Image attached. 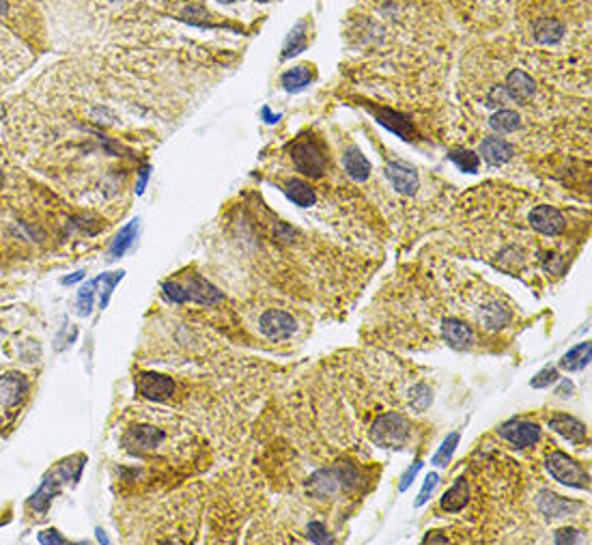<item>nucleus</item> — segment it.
Wrapping results in <instances>:
<instances>
[{
    "label": "nucleus",
    "mask_w": 592,
    "mask_h": 545,
    "mask_svg": "<svg viewBox=\"0 0 592 545\" xmlns=\"http://www.w3.org/2000/svg\"><path fill=\"white\" fill-rule=\"evenodd\" d=\"M261 114H263V119L268 121V123H278V121H280V114H272V110L268 106L261 110Z\"/></svg>",
    "instance_id": "39"
},
{
    "label": "nucleus",
    "mask_w": 592,
    "mask_h": 545,
    "mask_svg": "<svg viewBox=\"0 0 592 545\" xmlns=\"http://www.w3.org/2000/svg\"><path fill=\"white\" fill-rule=\"evenodd\" d=\"M564 35V26L558 20L543 18L535 24V39L539 43H558Z\"/></svg>",
    "instance_id": "25"
},
{
    "label": "nucleus",
    "mask_w": 592,
    "mask_h": 545,
    "mask_svg": "<svg viewBox=\"0 0 592 545\" xmlns=\"http://www.w3.org/2000/svg\"><path fill=\"white\" fill-rule=\"evenodd\" d=\"M545 468H547V472L558 483H562V485H566V488L586 490V492L590 490V474H588V470L581 463H577L573 457L562 453V451H554L547 457Z\"/></svg>",
    "instance_id": "4"
},
{
    "label": "nucleus",
    "mask_w": 592,
    "mask_h": 545,
    "mask_svg": "<svg viewBox=\"0 0 592 545\" xmlns=\"http://www.w3.org/2000/svg\"><path fill=\"white\" fill-rule=\"evenodd\" d=\"M285 194L291 203H295L297 207H312L317 201V194L312 190L310 184H306L304 179H287L285 181Z\"/></svg>",
    "instance_id": "19"
},
{
    "label": "nucleus",
    "mask_w": 592,
    "mask_h": 545,
    "mask_svg": "<svg viewBox=\"0 0 592 545\" xmlns=\"http://www.w3.org/2000/svg\"><path fill=\"white\" fill-rule=\"evenodd\" d=\"M371 112L375 114L377 123H381L385 130H390L392 134H397L403 141H414L416 138V128L410 121V116H405L403 112H397L392 108H375L371 106Z\"/></svg>",
    "instance_id": "9"
},
{
    "label": "nucleus",
    "mask_w": 592,
    "mask_h": 545,
    "mask_svg": "<svg viewBox=\"0 0 592 545\" xmlns=\"http://www.w3.org/2000/svg\"><path fill=\"white\" fill-rule=\"evenodd\" d=\"M368 434L377 446L388 448V451H399L412 438V422L403 414L388 412V414H381L379 418H375Z\"/></svg>",
    "instance_id": "3"
},
{
    "label": "nucleus",
    "mask_w": 592,
    "mask_h": 545,
    "mask_svg": "<svg viewBox=\"0 0 592 545\" xmlns=\"http://www.w3.org/2000/svg\"><path fill=\"white\" fill-rule=\"evenodd\" d=\"M468 500H470V485H468L466 476H461V478H456L452 483V488L442 496L439 505L448 513H459V511L466 509Z\"/></svg>",
    "instance_id": "17"
},
{
    "label": "nucleus",
    "mask_w": 592,
    "mask_h": 545,
    "mask_svg": "<svg viewBox=\"0 0 592 545\" xmlns=\"http://www.w3.org/2000/svg\"><path fill=\"white\" fill-rule=\"evenodd\" d=\"M590 356H592V343H579L573 349H569L562 358H560V369L564 371H581L590 365Z\"/></svg>",
    "instance_id": "21"
},
{
    "label": "nucleus",
    "mask_w": 592,
    "mask_h": 545,
    "mask_svg": "<svg viewBox=\"0 0 592 545\" xmlns=\"http://www.w3.org/2000/svg\"><path fill=\"white\" fill-rule=\"evenodd\" d=\"M149 172H151V168H149V166H145V168H143V172H141V181H138V186H136V192H138V194H143V192H145V186H147V181H149Z\"/></svg>",
    "instance_id": "38"
},
{
    "label": "nucleus",
    "mask_w": 592,
    "mask_h": 545,
    "mask_svg": "<svg viewBox=\"0 0 592 545\" xmlns=\"http://www.w3.org/2000/svg\"><path fill=\"white\" fill-rule=\"evenodd\" d=\"M504 89H506L508 97L515 99V101H530L535 97V93H537L535 80L525 72H521V70H512L506 76V87Z\"/></svg>",
    "instance_id": "16"
},
{
    "label": "nucleus",
    "mask_w": 592,
    "mask_h": 545,
    "mask_svg": "<svg viewBox=\"0 0 592 545\" xmlns=\"http://www.w3.org/2000/svg\"><path fill=\"white\" fill-rule=\"evenodd\" d=\"M560 380V373H558V369H543V371H539L535 378H532V382H530V386L532 388H547V386H552L554 382H558Z\"/></svg>",
    "instance_id": "32"
},
{
    "label": "nucleus",
    "mask_w": 592,
    "mask_h": 545,
    "mask_svg": "<svg viewBox=\"0 0 592 545\" xmlns=\"http://www.w3.org/2000/svg\"><path fill=\"white\" fill-rule=\"evenodd\" d=\"M456 446H459V434L454 431V434H450V436L442 442V446H439L437 453L433 455L431 463H433V466H448V461L452 459Z\"/></svg>",
    "instance_id": "30"
},
{
    "label": "nucleus",
    "mask_w": 592,
    "mask_h": 545,
    "mask_svg": "<svg viewBox=\"0 0 592 545\" xmlns=\"http://www.w3.org/2000/svg\"><path fill=\"white\" fill-rule=\"evenodd\" d=\"M306 532L312 543H334V539L330 536V532H327V528L321 522H310Z\"/></svg>",
    "instance_id": "33"
},
{
    "label": "nucleus",
    "mask_w": 592,
    "mask_h": 545,
    "mask_svg": "<svg viewBox=\"0 0 592 545\" xmlns=\"http://www.w3.org/2000/svg\"><path fill=\"white\" fill-rule=\"evenodd\" d=\"M136 388L143 397L153 401H164L175 392V382L160 373H141L136 378Z\"/></svg>",
    "instance_id": "12"
},
{
    "label": "nucleus",
    "mask_w": 592,
    "mask_h": 545,
    "mask_svg": "<svg viewBox=\"0 0 592 545\" xmlns=\"http://www.w3.org/2000/svg\"><path fill=\"white\" fill-rule=\"evenodd\" d=\"M304 50H306V22H300V24L289 33V37H287V41H285L283 60H287V58H291V56H295V54H300V52H304Z\"/></svg>",
    "instance_id": "27"
},
{
    "label": "nucleus",
    "mask_w": 592,
    "mask_h": 545,
    "mask_svg": "<svg viewBox=\"0 0 592 545\" xmlns=\"http://www.w3.org/2000/svg\"><path fill=\"white\" fill-rule=\"evenodd\" d=\"M481 155L493 164V166H500V164H506L512 155H515V147L502 138H485L481 143Z\"/></svg>",
    "instance_id": "18"
},
{
    "label": "nucleus",
    "mask_w": 592,
    "mask_h": 545,
    "mask_svg": "<svg viewBox=\"0 0 592 545\" xmlns=\"http://www.w3.org/2000/svg\"><path fill=\"white\" fill-rule=\"evenodd\" d=\"M112 3H119V0H112Z\"/></svg>",
    "instance_id": "42"
},
{
    "label": "nucleus",
    "mask_w": 592,
    "mask_h": 545,
    "mask_svg": "<svg viewBox=\"0 0 592 545\" xmlns=\"http://www.w3.org/2000/svg\"><path fill=\"white\" fill-rule=\"evenodd\" d=\"M537 507H539L541 513H543L545 517H549V519H562V517H566L569 513H573V511L579 509V505H575V502H571V500H566V498H560V496H556L554 492H547V490L539 492V496H537Z\"/></svg>",
    "instance_id": "15"
},
{
    "label": "nucleus",
    "mask_w": 592,
    "mask_h": 545,
    "mask_svg": "<svg viewBox=\"0 0 592 545\" xmlns=\"http://www.w3.org/2000/svg\"><path fill=\"white\" fill-rule=\"evenodd\" d=\"M530 220V226L535 231H539L541 235H547V237H558L560 233H564L566 229V220L564 216L560 214V209L552 207V205H539L530 211L528 216Z\"/></svg>",
    "instance_id": "8"
},
{
    "label": "nucleus",
    "mask_w": 592,
    "mask_h": 545,
    "mask_svg": "<svg viewBox=\"0 0 592 545\" xmlns=\"http://www.w3.org/2000/svg\"><path fill=\"white\" fill-rule=\"evenodd\" d=\"M549 429L556 431L558 436H562L564 440L573 442V444H583L588 442V427L581 420H577L575 416H569L564 412H558L549 418Z\"/></svg>",
    "instance_id": "11"
},
{
    "label": "nucleus",
    "mask_w": 592,
    "mask_h": 545,
    "mask_svg": "<svg viewBox=\"0 0 592 545\" xmlns=\"http://www.w3.org/2000/svg\"><path fill=\"white\" fill-rule=\"evenodd\" d=\"M97 287V280L89 282L82 291H80V297H78V307H80V313H89L91 307H93V291Z\"/></svg>",
    "instance_id": "34"
},
{
    "label": "nucleus",
    "mask_w": 592,
    "mask_h": 545,
    "mask_svg": "<svg viewBox=\"0 0 592 545\" xmlns=\"http://www.w3.org/2000/svg\"><path fill=\"white\" fill-rule=\"evenodd\" d=\"M448 160L454 162L459 166V170H464V172H476L481 166V158L470 149H452V151H448Z\"/></svg>",
    "instance_id": "28"
},
{
    "label": "nucleus",
    "mask_w": 592,
    "mask_h": 545,
    "mask_svg": "<svg viewBox=\"0 0 592 545\" xmlns=\"http://www.w3.org/2000/svg\"><path fill=\"white\" fill-rule=\"evenodd\" d=\"M437 483H439V474H435V472L427 474L424 485H422V490H420V494H418V498H416V507H422V505L433 496V492H435V488H437Z\"/></svg>",
    "instance_id": "31"
},
{
    "label": "nucleus",
    "mask_w": 592,
    "mask_h": 545,
    "mask_svg": "<svg viewBox=\"0 0 592 545\" xmlns=\"http://www.w3.org/2000/svg\"><path fill=\"white\" fill-rule=\"evenodd\" d=\"M431 401H433V390L427 384H416L410 390V403L414 412H424L431 405Z\"/></svg>",
    "instance_id": "29"
},
{
    "label": "nucleus",
    "mask_w": 592,
    "mask_h": 545,
    "mask_svg": "<svg viewBox=\"0 0 592 545\" xmlns=\"http://www.w3.org/2000/svg\"><path fill=\"white\" fill-rule=\"evenodd\" d=\"M573 392H575L573 382H571V380H562V382H560V386H558V390H556V397H560V399H569V397H573Z\"/></svg>",
    "instance_id": "37"
},
{
    "label": "nucleus",
    "mask_w": 592,
    "mask_h": 545,
    "mask_svg": "<svg viewBox=\"0 0 592 545\" xmlns=\"http://www.w3.org/2000/svg\"><path fill=\"white\" fill-rule=\"evenodd\" d=\"M489 126L500 132V134H510L515 130H519L521 126V116L515 110H498L491 119H489Z\"/></svg>",
    "instance_id": "26"
},
{
    "label": "nucleus",
    "mask_w": 592,
    "mask_h": 545,
    "mask_svg": "<svg viewBox=\"0 0 592 545\" xmlns=\"http://www.w3.org/2000/svg\"><path fill=\"white\" fill-rule=\"evenodd\" d=\"M554 541L558 545H566V543H579L581 536H579V532L575 528H560V530H556Z\"/></svg>",
    "instance_id": "35"
},
{
    "label": "nucleus",
    "mask_w": 592,
    "mask_h": 545,
    "mask_svg": "<svg viewBox=\"0 0 592 545\" xmlns=\"http://www.w3.org/2000/svg\"><path fill=\"white\" fill-rule=\"evenodd\" d=\"M218 3H224V5H229V3H235V0H218Z\"/></svg>",
    "instance_id": "40"
},
{
    "label": "nucleus",
    "mask_w": 592,
    "mask_h": 545,
    "mask_svg": "<svg viewBox=\"0 0 592 545\" xmlns=\"http://www.w3.org/2000/svg\"><path fill=\"white\" fill-rule=\"evenodd\" d=\"M312 70L308 67V65H300V67H293V70H289V72H285L283 74V78H280V82H283V87L289 91V93H297V91H302V89H306L310 82H312Z\"/></svg>",
    "instance_id": "23"
},
{
    "label": "nucleus",
    "mask_w": 592,
    "mask_h": 545,
    "mask_svg": "<svg viewBox=\"0 0 592 545\" xmlns=\"http://www.w3.org/2000/svg\"><path fill=\"white\" fill-rule=\"evenodd\" d=\"M385 177L392 184V188L405 194V197H414L420 188V179L418 172L407 166L405 162H388L385 164Z\"/></svg>",
    "instance_id": "10"
},
{
    "label": "nucleus",
    "mask_w": 592,
    "mask_h": 545,
    "mask_svg": "<svg viewBox=\"0 0 592 545\" xmlns=\"http://www.w3.org/2000/svg\"><path fill=\"white\" fill-rule=\"evenodd\" d=\"M343 166L347 175L356 181H366L371 175V162L358 147H349L343 155Z\"/></svg>",
    "instance_id": "20"
},
{
    "label": "nucleus",
    "mask_w": 592,
    "mask_h": 545,
    "mask_svg": "<svg viewBox=\"0 0 592 545\" xmlns=\"http://www.w3.org/2000/svg\"><path fill=\"white\" fill-rule=\"evenodd\" d=\"M0 188H3V175H0Z\"/></svg>",
    "instance_id": "41"
},
{
    "label": "nucleus",
    "mask_w": 592,
    "mask_h": 545,
    "mask_svg": "<svg viewBox=\"0 0 592 545\" xmlns=\"http://www.w3.org/2000/svg\"><path fill=\"white\" fill-rule=\"evenodd\" d=\"M478 321L487 328V330H500L510 321V311H506L500 302H489L485 304L478 313Z\"/></svg>",
    "instance_id": "22"
},
{
    "label": "nucleus",
    "mask_w": 592,
    "mask_h": 545,
    "mask_svg": "<svg viewBox=\"0 0 592 545\" xmlns=\"http://www.w3.org/2000/svg\"><path fill=\"white\" fill-rule=\"evenodd\" d=\"M291 160H293V166L310 179H319L325 175L327 155H325L323 147L312 138L310 141L302 138L295 145H291Z\"/></svg>",
    "instance_id": "5"
},
{
    "label": "nucleus",
    "mask_w": 592,
    "mask_h": 545,
    "mask_svg": "<svg viewBox=\"0 0 592 545\" xmlns=\"http://www.w3.org/2000/svg\"><path fill=\"white\" fill-rule=\"evenodd\" d=\"M360 483V474L351 463H339L317 470L308 480V492L317 498H330L339 492H349Z\"/></svg>",
    "instance_id": "1"
},
{
    "label": "nucleus",
    "mask_w": 592,
    "mask_h": 545,
    "mask_svg": "<svg viewBox=\"0 0 592 545\" xmlns=\"http://www.w3.org/2000/svg\"><path fill=\"white\" fill-rule=\"evenodd\" d=\"M442 334L444 341L454 349H468L474 343V330L464 319H456V317H450L442 324Z\"/></svg>",
    "instance_id": "14"
},
{
    "label": "nucleus",
    "mask_w": 592,
    "mask_h": 545,
    "mask_svg": "<svg viewBox=\"0 0 592 545\" xmlns=\"http://www.w3.org/2000/svg\"><path fill=\"white\" fill-rule=\"evenodd\" d=\"M258 330L270 341H287L297 332V321L287 311H265L258 319Z\"/></svg>",
    "instance_id": "7"
},
{
    "label": "nucleus",
    "mask_w": 592,
    "mask_h": 545,
    "mask_svg": "<svg viewBox=\"0 0 592 545\" xmlns=\"http://www.w3.org/2000/svg\"><path fill=\"white\" fill-rule=\"evenodd\" d=\"M498 434L517 448H532L541 440V427L537 425V422L519 420V418L506 420L504 425H500Z\"/></svg>",
    "instance_id": "6"
},
{
    "label": "nucleus",
    "mask_w": 592,
    "mask_h": 545,
    "mask_svg": "<svg viewBox=\"0 0 592 545\" xmlns=\"http://www.w3.org/2000/svg\"><path fill=\"white\" fill-rule=\"evenodd\" d=\"M422 470V461L420 459H416L410 468H407V472L401 476V492H407L410 490V485L414 483V478L418 476V472Z\"/></svg>",
    "instance_id": "36"
},
{
    "label": "nucleus",
    "mask_w": 592,
    "mask_h": 545,
    "mask_svg": "<svg viewBox=\"0 0 592 545\" xmlns=\"http://www.w3.org/2000/svg\"><path fill=\"white\" fill-rule=\"evenodd\" d=\"M164 440V431L151 427V425H138L136 429H131L127 436H125V446L129 451H136V453H143V451H153L162 444Z\"/></svg>",
    "instance_id": "13"
},
{
    "label": "nucleus",
    "mask_w": 592,
    "mask_h": 545,
    "mask_svg": "<svg viewBox=\"0 0 592 545\" xmlns=\"http://www.w3.org/2000/svg\"><path fill=\"white\" fill-rule=\"evenodd\" d=\"M162 291L164 295L175 302V304H183V302H194V304H218V302L222 299V293L212 285L207 282L203 276H187L185 282H179V280H168L162 285Z\"/></svg>",
    "instance_id": "2"
},
{
    "label": "nucleus",
    "mask_w": 592,
    "mask_h": 545,
    "mask_svg": "<svg viewBox=\"0 0 592 545\" xmlns=\"http://www.w3.org/2000/svg\"><path fill=\"white\" fill-rule=\"evenodd\" d=\"M136 235H138V220H131L125 229H121V233L114 237L112 246H110V257H112V261H114V259H121V257L127 253V248H129L131 244H134Z\"/></svg>",
    "instance_id": "24"
}]
</instances>
